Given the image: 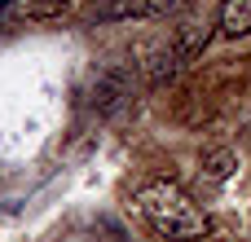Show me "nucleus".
Here are the masks:
<instances>
[{
  "instance_id": "obj_1",
  "label": "nucleus",
  "mask_w": 251,
  "mask_h": 242,
  "mask_svg": "<svg viewBox=\"0 0 251 242\" xmlns=\"http://www.w3.org/2000/svg\"><path fill=\"white\" fill-rule=\"evenodd\" d=\"M137 212L146 216V225L168 242H199L207 238V216L203 207L168 176H150L146 185H137Z\"/></svg>"
},
{
  "instance_id": "obj_2",
  "label": "nucleus",
  "mask_w": 251,
  "mask_h": 242,
  "mask_svg": "<svg viewBox=\"0 0 251 242\" xmlns=\"http://www.w3.org/2000/svg\"><path fill=\"white\" fill-rule=\"evenodd\" d=\"M216 26H221L229 40L251 35V0H221V9H216Z\"/></svg>"
},
{
  "instance_id": "obj_3",
  "label": "nucleus",
  "mask_w": 251,
  "mask_h": 242,
  "mask_svg": "<svg viewBox=\"0 0 251 242\" xmlns=\"http://www.w3.org/2000/svg\"><path fill=\"white\" fill-rule=\"evenodd\" d=\"M124 93H128V88H124V79H119V75H101V79H97V88H93V101H97L101 110H115V106L124 101Z\"/></svg>"
},
{
  "instance_id": "obj_4",
  "label": "nucleus",
  "mask_w": 251,
  "mask_h": 242,
  "mask_svg": "<svg viewBox=\"0 0 251 242\" xmlns=\"http://www.w3.org/2000/svg\"><path fill=\"white\" fill-rule=\"evenodd\" d=\"M234 168H238L234 150H207V154H203V172H207L212 181H225V176H234Z\"/></svg>"
},
{
  "instance_id": "obj_5",
  "label": "nucleus",
  "mask_w": 251,
  "mask_h": 242,
  "mask_svg": "<svg viewBox=\"0 0 251 242\" xmlns=\"http://www.w3.org/2000/svg\"><path fill=\"white\" fill-rule=\"evenodd\" d=\"M190 0H146V13H154V18H168V13H176V9H185Z\"/></svg>"
}]
</instances>
